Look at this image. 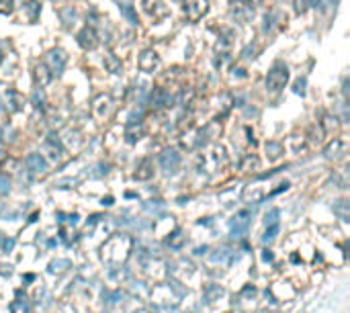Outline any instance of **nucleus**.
I'll list each match as a JSON object with an SVG mask.
<instances>
[{
  "instance_id": "4be33fe9",
  "label": "nucleus",
  "mask_w": 350,
  "mask_h": 313,
  "mask_svg": "<svg viewBox=\"0 0 350 313\" xmlns=\"http://www.w3.org/2000/svg\"><path fill=\"white\" fill-rule=\"evenodd\" d=\"M266 154L271 156V160H276L278 156L283 154V145L276 143V141H268V143H266Z\"/></svg>"
},
{
  "instance_id": "c85d7f7f",
  "label": "nucleus",
  "mask_w": 350,
  "mask_h": 313,
  "mask_svg": "<svg viewBox=\"0 0 350 313\" xmlns=\"http://www.w3.org/2000/svg\"><path fill=\"white\" fill-rule=\"evenodd\" d=\"M13 13V0H0V15Z\"/></svg>"
},
{
  "instance_id": "a878e982",
  "label": "nucleus",
  "mask_w": 350,
  "mask_h": 313,
  "mask_svg": "<svg viewBox=\"0 0 350 313\" xmlns=\"http://www.w3.org/2000/svg\"><path fill=\"white\" fill-rule=\"evenodd\" d=\"M158 6H162V0H144V8H146V13L154 15V17H158V13H156V8H158Z\"/></svg>"
},
{
  "instance_id": "7ed1b4c3",
  "label": "nucleus",
  "mask_w": 350,
  "mask_h": 313,
  "mask_svg": "<svg viewBox=\"0 0 350 313\" xmlns=\"http://www.w3.org/2000/svg\"><path fill=\"white\" fill-rule=\"evenodd\" d=\"M209 11V0H186L184 2V15L191 23H197L207 15Z\"/></svg>"
},
{
  "instance_id": "c756f323",
  "label": "nucleus",
  "mask_w": 350,
  "mask_h": 313,
  "mask_svg": "<svg viewBox=\"0 0 350 313\" xmlns=\"http://www.w3.org/2000/svg\"><path fill=\"white\" fill-rule=\"evenodd\" d=\"M276 233H278V226L275 223V226H271V227H268V231L264 233V238H262V240H264V242H273Z\"/></svg>"
},
{
  "instance_id": "f257e3e1",
  "label": "nucleus",
  "mask_w": 350,
  "mask_h": 313,
  "mask_svg": "<svg viewBox=\"0 0 350 313\" xmlns=\"http://www.w3.org/2000/svg\"><path fill=\"white\" fill-rule=\"evenodd\" d=\"M289 82V68L283 62H276L266 76V88L268 92H281L285 84Z\"/></svg>"
},
{
  "instance_id": "ddd939ff",
  "label": "nucleus",
  "mask_w": 350,
  "mask_h": 313,
  "mask_svg": "<svg viewBox=\"0 0 350 313\" xmlns=\"http://www.w3.org/2000/svg\"><path fill=\"white\" fill-rule=\"evenodd\" d=\"M103 64H105V70H107V72H111V74H121L123 64H121V60H119L115 53L107 52L105 57H103Z\"/></svg>"
},
{
  "instance_id": "423d86ee",
  "label": "nucleus",
  "mask_w": 350,
  "mask_h": 313,
  "mask_svg": "<svg viewBox=\"0 0 350 313\" xmlns=\"http://www.w3.org/2000/svg\"><path fill=\"white\" fill-rule=\"evenodd\" d=\"M25 166L33 176H43L47 172V162L41 154H29L25 158Z\"/></svg>"
},
{
  "instance_id": "aec40b11",
  "label": "nucleus",
  "mask_w": 350,
  "mask_h": 313,
  "mask_svg": "<svg viewBox=\"0 0 350 313\" xmlns=\"http://www.w3.org/2000/svg\"><path fill=\"white\" fill-rule=\"evenodd\" d=\"M344 148V143H342V139H334V141H330V145L326 148V158H336V156L340 154V150Z\"/></svg>"
},
{
  "instance_id": "412c9836",
  "label": "nucleus",
  "mask_w": 350,
  "mask_h": 313,
  "mask_svg": "<svg viewBox=\"0 0 350 313\" xmlns=\"http://www.w3.org/2000/svg\"><path fill=\"white\" fill-rule=\"evenodd\" d=\"M334 213H336L342 221H348V215H350V211H348V201H338V203H334Z\"/></svg>"
},
{
  "instance_id": "f8f14e48",
  "label": "nucleus",
  "mask_w": 350,
  "mask_h": 313,
  "mask_svg": "<svg viewBox=\"0 0 350 313\" xmlns=\"http://www.w3.org/2000/svg\"><path fill=\"white\" fill-rule=\"evenodd\" d=\"M43 150H47L49 152V158L52 160H59L62 158V154H64V150H62V143H59V139H57V135H49L47 138V141H45V145H43Z\"/></svg>"
},
{
  "instance_id": "2eb2a0df",
  "label": "nucleus",
  "mask_w": 350,
  "mask_h": 313,
  "mask_svg": "<svg viewBox=\"0 0 350 313\" xmlns=\"http://www.w3.org/2000/svg\"><path fill=\"white\" fill-rule=\"evenodd\" d=\"M144 135V125L142 123H129L127 125V131H125V138H127V141L129 143H135L139 138Z\"/></svg>"
},
{
  "instance_id": "9d476101",
  "label": "nucleus",
  "mask_w": 350,
  "mask_h": 313,
  "mask_svg": "<svg viewBox=\"0 0 350 313\" xmlns=\"http://www.w3.org/2000/svg\"><path fill=\"white\" fill-rule=\"evenodd\" d=\"M248 223H250V213L248 211H239L236 217L232 219V223H229V227H232V236L239 238L242 233H246Z\"/></svg>"
},
{
  "instance_id": "39448f33",
  "label": "nucleus",
  "mask_w": 350,
  "mask_h": 313,
  "mask_svg": "<svg viewBox=\"0 0 350 313\" xmlns=\"http://www.w3.org/2000/svg\"><path fill=\"white\" fill-rule=\"evenodd\" d=\"M78 43L80 47H84V50H96L98 43H101V39H98V33L94 27H84L82 31L78 33Z\"/></svg>"
},
{
  "instance_id": "dca6fc26",
  "label": "nucleus",
  "mask_w": 350,
  "mask_h": 313,
  "mask_svg": "<svg viewBox=\"0 0 350 313\" xmlns=\"http://www.w3.org/2000/svg\"><path fill=\"white\" fill-rule=\"evenodd\" d=\"M232 13H234L236 18H239V21H248V18L254 15V8H248V6H242V4L234 2L232 4Z\"/></svg>"
},
{
  "instance_id": "1a4fd4ad",
  "label": "nucleus",
  "mask_w": 350,
  "mask_h": 313,
  "mask_svg": "<svg viewBox=\"0 0 350 313\" xmlns=\"http://www.w3.org/2000/svg\"><path fill=\"white\" fill-rule=\"evenodd\" d=\"M4 103L11 113H18V111H23V106H25V96L18 90H15V88H8L4 92Z\"/></svg>"
},
{
  "instance_id": "f03ea898",
  "label": "nucleus",
  "mask_w": 350,
  "mask_h": 313,
  "mask_svg": "<svg viewBox=\"0 0 350 313\" xmlns=\"http://www.w3.org/2000/svg\"><path fill=\"white\" fill-rule=\"evenodd\" d=\"M45 66L49 68V72H52V76H62L64 74V68H66V64H68V55H66V52L64 50H59V47H55V50H52V52H47V55H45Z\"/></svg>"
},
{
  "instance_id": "0eeeda50",
  "label": "nucleus",
  "mask_w": 350,
  "mask_h": 313,
  "mask_svg": "<svg viewBox=\"0 0 350 313\" xmlns=\"http://www.w3.org/2000/svg\"><path fill=\"white\" fill-rule=\"evenodd\" d=\"M111 109H113V99L109 94H98L92 101V113L96 119H105V117L111 113Z\"/></svg>"
},
{
  "instance_id": "e433bc0d",
  "label": "nucleus",
  "mask_w": 350,
  "mask_h": 313,
  "mask_svg": "<svg viewBox=\"0 0 350 313\" xmlns=\"http://www.w3.org/2000/svg\"><path fill=\"white\" fill-rule=\"evenodd\" d=\"M0 60H2V45H0Z\"/></svg>"
},
{
  "instance_id": "4c0bfd02",
  "label": "nucleus",
  "mask_w": 350,
  "mask_h": 313,
  "mask_svg": "<svg viewBox=\"0 0 350 313\" xmlns=\"http://www.w3.org/2000/svg\"><path fill=\"white\" fill-rule=\"evenodd\" d=\"M2 111H4V109H2V104H0V113H2Z\"/></svg>"
},
{
  "instance_id": "bb28decb",
  "label": "nucleus",
  "mask_w": 350,
  "mask_h": 313,
  "mask_svg": "<svg viewBox=\"0 0 350 313\" xmlns=\"http://www.w3.org/2000/svg\"><path fill=\"white\" fill-rule=\"evenodd\" d=\"M278 215H281V213H278V209H271V211H268L266 217H264L266 226H275V223L278 221Z\"/></svg>"
},
{
  "instance_id": "f704fd0d",
  "label": "nucleus",
  "mask_w": 350,
  "mask_h": 313,
  "mask_svg": "<svg viewBox=\"0 0 350 313\" xmlns=\"http://www.w3.org/2000/svg\"><path fill=\"white\" fill-rule=\"evenodd\" d=\"M309 2H312V6H319V4H324L326 0H309Z\"/></svg>"
},
{
  "instance_id": "20e7f679",
  "label": "nucleus",
  "mask_w": 350,
  "mask_h": 313,
  "mask_svg": "<svg viewBox=\"0 0 350 313\" xmlns=\"http://www.w3.org/2000/svg\"><path fill=\"white\" fill-rule=\"evenodd\" d=\"M160 55L154 52V50H146L142 52V55H139V60H137V66H139V70L142 72H147V74H152L156 72L158 68H160Z\"/></svg>"
},
{
  "instance_id": "4468645a",
  "label": "nucleus",
  "mask_w": 350,
  "mask_h": 313,
  "mask_svg": "<svg viewBox=\"0 0 350 313\" xmlns=\"http://www.w3.org/2000/svg\"><path fill=\"white\" fill-rule=\"evenodd\" d=\"M35 82H37L39 88H43V86H47L49 82H52V72H49V68L45 64H39L35 68Z\"/></svg>"
},
{
  "instance_id": "2f4dec72",
  "label": "nucleus",
  "mask_w": 350,
  "mask_h": 313,
  "mask_svg": "<svg viewBox=\"0 0 350 313\" xmlns=\"http://www.w3.org/2000/svg\"><path fill=\"white\" fill-rule=\"evenodd\" d=\"M238 4H242V6H248V8H256L262 0H236Z\"/></svg>"
},
{
  "instance_id": "6e6552de",
  "label": "nucleus",
  "mask_w": 350,
  "mask_h": 313,
  "mask_svg": "<svg viewBox=\"0 0 350 313\" xmlns=\"http://www.w3.org/2000/svg\"><path fill=\"white\" fill-rule=\"evenodd\" d=\"M160 166H162V170L166 174H174L178 170V166H181V156L174 150H166L160 154Z\"/></svg>"
},
{
  "instance_id": "7c9ffc66",
  "label": "nucleus",
  "mask_w": 350,
  "mask_h": 313,
  "mask_svg": "<svg viewBox=\"0 0 350 313\" xmlns=\"http://www.w3.org/2000/svg\"><path fill=\"white\" fill-rule=\"evenodd\" d=\"M305 84H307V82H305V78H299V80L295 82V88H293V90H295L297 94H301V96H303V94H305Z\"/></svg>"
},
{
  "instance_id": "9b49d317",
  "label": "nucleus",
  "mask_w": 350,
  "mask_h": 313,
  "mask_svg": "<svg viewBox=\"0 0 350 313\" xmlns=\"http://www.w3.org/2000/svg\"><path fill=\"white\" fill-rule=\"evenodd\" d=\"M172 103H174V96L166 88H156L152 92V104L156 109H166V106H172Z\"/></svg>"
},
{
  "instance_id": "b1692460",
  "label": "nucleus",
  "mask_w": 350,
  "mask_h": 313,
  "mask_svg": "<svg viewBox=\"0 0 350 313\" xmlns=\"http://www.w3.org/2000/svg\"><path fill=\"white\" fill-rule=\"evenodd\" d=\"M33 104L37 106V109H43V104H45V92H43V88H35L33 90Z\"/></svg>"
},
{
  "instance_id": "cd10ccee",
  "label": "nucleus",
  "mask_w": 350,
  "mask_h": 313,
  "mask_svg": "<svg viewBox=\"0 0 350 313\" xmlns=\"http://www.w3.org/2000/svg\"><path fill=\"white\" fill-rule=\"evenodd\" d=\"M336 121H338L336 117H332V115H326V117H324V127H326L328 131H332V129H336V127H338V123H336Z\"/></svg>"
},
{
  "instance_id": "c9c22d12",
  "label": "nucleus",
  "mask_w": 350,
  "mask_h": 313,
  "mask_svg": "<svg viewBox=\"0 0 350 313\" xmlns=\"http://www.w3.org/2000/svg\"><path fill=\"white\" fill-rule=\"evenodd\" d=\"M0 145H2V129H0Z\"/></svg>"
},
{
  "instance_id": "f3484780",
  "label": "nucleus",
  "mask_w": 350,
  "mask_h": 313,
  "mask_svg": "<svg viewBox=\"0 0 350 313\" xmlns=\"http://www.w3.org/2000/svg\"><path fill=\"white\" fill-rule=\"evenodd\" d=\"M119 11H121V17H123V18H127L129 25H137V23H139V21H137V13H135V8H133L131 4H121V6H119Z\"/></svg>"
},
{
  "instance_id": "393cba45",
  "label": "nucleus",
  "mask_w": 350,
  "mask_h": 313,
  "mask_svg": "<svg viewBox=\"0 0 350 313\" xmlns=\"http://www.w3.org/2000/svg\"><path fill=\"white\" fill-rule=\"evenodd\" d=\"M27 11H29V21H35L37 18V15H39V11H41V4L39 2H35V0H29L27 2Z\"/></svg>"
},
{
  "instance_id": "5701e85b",
  "label": "nucleus",
  "mask_w": 350,
  "mask_h": 313,
  "mask_svg": "<svg viewBox=\"0 0 350 313\" xmlns=\"http://www.w3.org/2000/svg\"><path fill=\"white\" fill-rule=\"evenodd\" d=\"M258 158L256 156H246L244 158V162H242V170H246V172H250V170H258Z\"/></svg>"
},
{
  "instance_id": "a211bd4d",
  "label": "nucleus",
  "mask_w": 350,
  "mask_h": 313,
  "mask_svg": "<svg viewBox=\"0 0 350 313\" xmlns=\"http://www.w3.org/2000/svg\"><path fill=\"white\" fill-rule=\"evenodd\" d=\"M149 176H152V162H149V160H144L142 164L137 166L135 178H137V180H147Z\"/></svg>"
},
{
  "instance_id": "6ab92c4d",
  "label": "nucleus",
  "mask_w": 350,
  "mask_h": 313,
  "mask_svg": "<svg viewBox=\"0 0 350 313\" xmlns=\"http://www.w3.org/2000/svg\"><path fill=\"white\" fill-rule=\"evenodd\" d=\"M59 17H62V23H64V27H70L74 23V18H76V11L72 6H64L62 11H59Z\"/></svg>"
},
{
  "instance_id": "72a5a7b5",
  "label": "nucleus",
  "mask_w": 350,
  "mask_h": 313,
  "mask_svg": "<svg viewBox=\"0 0 350 313\" xmlns=\"http://www.w3.org/2000/svg\"><path fill=\"white\" fill-rule=\"evenodd\" d=\"M6 191H8V180L0 178V192H6Z\"/></svg>"
},
{
  "instance_id": "473e14b6",
  "label": "nucleus",
  "mask_w": 350,
  "mask_h": 313,
  "mask_svg": "<svg viewBox=\"0 0 350 313\" xmlns=\"http://www.w3.org/2000/svg\"><path fill=\"white\" fill-rule=\"evenodd\" d=\"M146 209H147V211H154V213H158V211H162L164 207H162V205H160L158 201H149V203L146 205Z\"/></svg>"
}]
</instances>
